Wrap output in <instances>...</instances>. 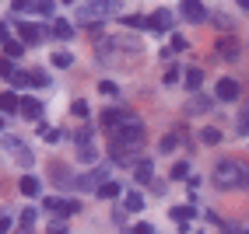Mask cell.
<instances>
[{
    "mask_svg": "<svg viewBox=\"0 0 249 234\" xmlns=\"http://www.w3.org/2000/svg\"><path fill=\"white\" fill-rule=\"evenodd\" d=\"M42 206H46L49 213L74 217V213H81V199H60V196H46V199H42Z\"/></svg>",
    "mask_w": 249,
    "mask_h": 234,
    "instance_id": "obj_4",
    "label": "cell"
},
{
    "mask_svg": "<svg viewBox=\"0 0 249 234\" xmlns=\"http://www.w3.org/2000/svg\"><path fill=\"white\" fill-rule=\"evenodd\" d=\"M18 35L25 39V46H36V42H42V25H36V21H18Z\"/></svg>",
    "mask_w": 249,
    "mask_h": 234,
    "instance_id": "obj_6",
    "label": "cell"
},
{
    "mask_svg": "<svg viewBox=\"0 0 249 234\" xmlns=\"http://www.w3.org/2000/svg\"><path fill=\"white\" fill-rule=\"evenodd\" d=\"M123 119H126L123 109H106V112H98V126H106V129H116Z\"/></svg>",
    "mask_w": 249,
    "mask_h": 234,
    "instance_id": "obj_9",
    "label": "cell"
},
{
    "mask_svg": "<svg viewBox=\"0 0 249 234\" xmlns=\"http://www.w3.org/2000/svg\"><path fill=\"white\" fill-rule=\"evenodd\" d=\"M190 42L186 39H182V35H172V53H182V49H186Z\"/></svg>",
    "mask_w": 249,
    "mask_h": 234,
    "instance_id": "obj_38",
    "label": "cell"
},
{
    "mask_svg": "<svg viewBox=\"0 0 249 234\" xmlns=\"http://www.w3.org/2000/svg\"><path fill=\"white\" fill-rule=\"evenodd\" d=\"M53 35H56V39H74V25L63 21V18H56V21H53Z\"/></svg>",
    "mask_w": 249,
    "mask_h": 234,
    "instance_id": "obj_20",
    "label": "cell"
},
{
    "mask_svg": "<svg viewBox=\"0 0 249 234\" xmlns=\"http://www.w3.org/2000/svg\"><path fill=\"white\" fill-rule=\"evenodd\" d=\"M214 94H218L221 102H235V98H239V80L221 77V80H218V88H214Z\"/></svg>",
    "mask_w": 249,
    "mask_h": 234,
    "instance_id": "obj_8",
    "label": "cell"
},
{
    "mask_svg": "<svg viewBox=\"0 0 249 234\" xmlns=\"http://www.w3.org/2000/svg\"><path fill=\"white\" fill-rule=\"evenodd\" d=\"M98 91H102V94H109V98H116V94H120V88H116L112 80H102V84H98Z\"/></svg>",
    "mask_w": 249,
    "mask_h": 234,
    "instance_id": "obj_34",
    "label": "cell"
},
{
    "mask_svg": "<svg viewBox=\"0 0 249 234\" xmlns=\"http://www.w3.org/2000/svg\"><path fill=\"white\" fill-rule=\"evenodd\" d=\"M134 178L141 182V186H151V178H155V164H151V161H137Z\"/></svg>",
    "mask_w": 249,
    "mask_h": 234,
    "instance_id": "obj_14",
    "label": "cell"
},
{
    "mask_svg": "<svg viewBox=\"0 0 249 234\" xmlns=\"http://www.w3.org/2000/svg\"><path fill=\"white\" fill-rule=\"evenodd\" d=\"M4 147H7V150H11V154H14V157H18L21 164H25V168H28V164H32V154H28V147H25L21 140H14V137H7V140H4Z\"/></svg>",
    "mask_w": 249,
    "mask_h": 234,
    "instance_id": "obj_10",
    "label": "cell"
},
{
    "mask_svg": "<svg viewBox=\"0 0 249 234\" xmlns=\"http://www.w3.org/2000/svg\"><path fill=\"white\" fill-rule=\"evenodd\" d=\"M11 7L14 11H25V7H32V0H11Z\"/></svg>",
    "mask_w": 249,
    "mask_h": 234,
    "instance_id": "obj_42",
    "label": "cell"
},
{
    "mask_svg": "<svg viewBox=\"0 0 249 234\" xmlns=\"http://www.w3.org/2000/svg\"><path fill=\"white\" fill-rule=\"evenodd\" d=\"M123 0H91V4L81 11V18H112V14H120Z\"/></svg>",
    "mask_w": 249,
    "mask_h": 234,
    "instance_id": "obj_3",
    "label": "cell"
},
{
    "mask_svg": "<svg viewBox=\"0 0 249 234\" xmlns=\"http://www.w3.org/2000/svg\"><path fill=\"white\" fill-rule=\"evenodd\" d=\"M126 234H155V227L151 224H137V227H130Z\"/></svg>",
    "mask_w": 249,
    "mask_h": 234,
    "instance_id": "obj_39",
    "label": "cell"
},
{
    "mask_svg": "<svg viewBox=\"0 0 249 234\" xmlns=\"http://www.w3.org/2000/svg\"><path fill=\"white\" fill-rule=\"evenodd\" d=\"M242 234H249V227H246V231H242Z\"/></svg>",
    "mask_w": 249,
    "mask_h": 234,
    "instance_id": "obj_47",
    "label": "cell"
},
{
    "mask_svg": "<svg viewBox=\"0 0 249 234\" xmlns=\"http://www.w3.org/2000/svg\"><path fill=\"white\" fill-rule=\"evenodd\" d=\"M190 217H196V206H172V220H190Z\"/></svg>",
    "mask_w": 249,
    "mask_h": 234,
    "instance_id": "obj_26",
    "label": "cell"
},
{
    "mask_svg": "<svg viewBox=\"0 0 249 234\" xmlns=\"http://www.w3.org/2000/svg\"><path fill=\"white\" fill-rule=\"evenodd\" d=\"M211 21L218 25V28H225V31L231 28V18H228V14H211Z\"/></svg>",
    "mask_w": 249,
    "mask_h": 234,
    "instance_id": "obj_33",
    "label": "cell"
},
{
    "mask_svg": "<svg viewBox=\"0 0 249 234\" xmlns=\"http://www.w3.org/2000/svg\"><path fill=\"white\" fill-rule=\"evenodd\" d=\"M74 140H81V143H88V140H91V126H85V129H77V133H74Z\"/></svg>",
    "mask_w": 249,
    "mask_h": 234,
    "instance_id": "obj_41",
    "label": "cell"
},
{
    "mask_svg": "<svg viewBox=\"0 0 249 234\" xmlns=\"http://www.w3.org/2000/svg\"><path fill=\"white\" fill-rule=\"evenodd\" d=\"M95 192H98V199H116V196L123 192V186H120V182H112V178H106V182H102V186H98Z\"/></svg>",
    "mask_w": 249,
    "mask_h": 234,
    "instance_id": "obj_15",
    "label": "cell"
},
{
    "mask_svg": "<svg viewBox=\"0 0 249 234\" xmlns=\"http://www.w3.org/2000/svg\"><path fill=\"white\" fill-rule=\"evenodd\" d=\"M207 109H211V98H207V94H196V98H190V102H186V115L207 112Z\"/></svg>",
    "mask_w": 249,
    "mask_h": 234,
    "instance_id": "obj_17",
    "label": "cell"
},
{
    "mask_svg": "<svg viewBox=\"0 0 249 234\" xmlns=\"http://www.w3.org/2000/svg\"><path fill=\"white\" fill-rule=\"evenodd\" d=\"M21 115L36 123L39 115H42V102H39V98H21Z\"/></svg>",
    "mask_w": 249,
    "mask_h": 234,
    "instance_id": "obj_13",
    "label": "cell"
},
{
    "mask_svg": "<svg viewBox=\"0 0 249 234\" xmlns=\"http://www.w3.org/2000/svg\"><path fill=\"white\" fill-rule=\"evenodd\" d=\"M235 129H239V137H246L249 133V105L239 109V119H235Z\"/></svg>",
    "mask_w": 249,
    "mask_h": 234,
    "instance_id": "obj_22",
    "label": "cell"
},
{
    "mask_svg": "<svg viewBox=\"0 0 249 234\" xmlns=\"http://www.w3.org/2000/svg\"><path fill=\"white\" fill-rule=\"evenodd\" d=\"M18 70V66H14V60H7V56H0V77L4 80H11V74Z\"/></svg>",
    "mask_w": 249,
    "mask_h": 234,
    "instance_id": "obj_30",
    "label": "cell"
},
{
    "mask_svg": "<svg viewBox=\"0 0 249 234\" xmlns=\"http://www.w3.org/2000/svg\"><path fill=\"white\" fill-rule=\"evenodd\" d=\"M200 84H204V70H200V66H190V70H186V91H200Z\"/></svg>",
    "mask_w": 249,
    "mask_h": 234,
    "instance_id": "obj_16",
    "label": "cell"
},
{
    "mask_svg": "<svg viewBox=\"0 0 249 234\" xmlns=\"http://www.w3.org/2000/svg\"><path fill=\"white\" fill-rule=\"evenodd\" d=\"M179 80V66H169V70H165V84H176Z\"/></svg>",
    "mask_w": 249,
    "mask_h": 234,
    "instance_id": "obj_40",
    "label": "cell"
},
{
    "mask_svg": "<svg viewBox=\"0 0 249 234\" xmlns=\"http://www.w3.org/2000/svg\"><path fill=\"white\" fill-rule=\"evenodd\" d=\"M123 206H126L130 213H141V210H144V196H141V192H134V189H130V192L123 196Z\"/></svg>",
    "mask_w": 249,
    "mask_h": 234,
    "instance_id": "obj_18",
    "label": "cell"
},
{
    "mask_svg": "<svg viewBox=\"0 0 249 234\" xmlns=\"http://www.w3.org/2000/svg\"><path fill=\"white\" fill-rule=\"evenodd\" d=\"M46 234H67V220H53L46 227Z\"/></svg>",
    "mask_w": 249,
    "mask_h": 234,
    "instance_id": "obj_35",
    "label": "cell"
},
{
    "mask_svg": "<svg viewBox=\"0 0 249 234\" xmlns=\"http://www.w3.org/2000/svg\"><path fill=\"white\" fill-rule=\"evenodd\" d=\"M126 28H151V18H144V14H130Z\"/></svg>",
    "mask_w": 249,
    "mask_h": 234,
    "instance_id": "obj_28",
    "label": "cell"
},
{
    "mask_svg": "<svg viewBox=\"0 0 249 234\" xmlns=\"http://www.w3.org/2000/svg\"><path fill=\"white\" fill-rule=\"evenodd\" d=\"M141 143H144V123L137 115H126L116 129H109V150H112V161H120V164L134 161Z\"/></svg>",
    "mask_w": 249,
    "mask_h": 234,
    "instance_id": "obj_1",
    "label": "cell"
},
{
    "mask_svg": "<svg viewBox=\"0 0 249 234\" xmlns=\"http://www.w3.org/2000/svg\"><path fill=\"white\" fill-rule=\"evenodd\" d=\"M7 35H11V28H7L4 21H0V46H4V42H7Z\"/></svg>",
    "mask_w": 249,
    "mask_h": 234,
    "instance_id": "obj_43",
    "label": "cell"
},
{
    "mask_svg": "<svg viewBox=\"0 0 249 234\" xmlns=\"http://www.w3.org/2000/svg\"><path fill=\"white\" fill-rule=\"evenodd\" d=\"M158 147H161V154H172V150L179 147V137H176V133H169V137H161Z\"/></svg>",
    "mask_w": 249,
    "mask_h": 234,
    "instance_id": "obj_29",
    "label": "cell"
},
{
    "mask_svg": "<svg viewBox=\"0 0 249 234\" xmlns=\"http://www.w3.org/2000/svg\"><path fill=\"white\" fill-rule=\"evenodd\" d=\"M182 18L190 25H200V21H207V11H204L200 0H182Z\"/></svg>",
    "mask_w": 249,
    "mask_h": 234,
    "instance_id": "obj_5",
    "label": "cell"
},
{
    "mask_svg": "<svg viewBox=\"0 0 249 234\" xmlns=\"http://www.w3.org/2000/svg\"><path fill=\"white\" fill-rule=\"evenodd\" d=\"M0 133H4V115H0Z\"/></svg>",
    "mask_w": 249,
    "mask_h": 234,
    "instance_id": "obj_46",
    "label": "cell"
},
{
    "mask_svg": "<svg viewBox=\"0 0 249 234\" xmlns=\"http://www.w3.org/2000/svg\"><path fill=\"white\" fill-rule=\"evenodd\" d=\"M239 11H246V14H249V0H239Z\"/></svg>",
    "mask_w": 249,
    "mask_h": 234,
    "instance_id": "obj_45",
    "label": "cell"
},
{
    "mask_svg": "<svg viewBox=\"0 0 249 234\" xmlns=\"http://www.w3.org/2000/svg\"><path fill=\"white\" fill-rule=\"evenodd\" d=\"M77 161H85V164H95V161H98L95 147H91V143H81V150H77Z\"/></svg>",
    "mask_w": 249,
    "mask_h": 234,
    "instance_id": "obj_25",
    "label": "cell"
},
{
    "mask_svg": "<svg viewBox=\"0 0 249 234\" xmlns=\"http://www.w3.org/2000/svg\"><path fill=\"white\" fill-rule=\"evenodd\" d=\"M32 224H36V210H25V213H21V227L28 231Z\"/></svg>",
    "mask_w": 249,
    "mask_h": 234,
    "instance_id": "obj_37",
    "label": "cell"
},
{
    "mask_svg": "<svg viewBox=\"0 0 249 234\" xmlns=\"http://www.w3.org/2000/svg\"><path fill=\"white\" fill-rule=\"evenodd\" d=\"M18 189H21L25 196H39V189H42V186H39V178H36V175H25V178L18 182Z\"/></svg>",
    "mask_w": 249,
    "mask_h": 234,
    "instance_id": "obj_19",
    "label": "cell"
},
{
    "mask_svg": "<svg viewBox=\"0 0 249 234\" xmlns=\"http://www.w3.org/2000/svg\"><path fill=\"white\" fill-rule=\"evenodd\" d=\"M25 234H28V231H25Z\"/></svg>",
    "mask_w": 249,
    "mask_h": 234,
    "instance_id": "obj_48",
    "label": "cell"
},
{
    "mask_svg": "<svg viewBox=\"0 0 249 234\" xmlns=\"http://www.w3.org/2000/svg\"><path fill=\"white\" fill-rule=\"evenodd\" d=\"M21 53H25V42H11V39L4 42V56H7V60H18Z\"/></svg>",
    "mask_w": 249,
    "mask_h": 234,
    "instance_id": "obj_23",
    "label": "cell"
},
{
    "mask_svg": "<svg viewBox=\"0 0 249 234\" xmlns=\"http://www.w3.org/2000/svg\"><path fill=\"white\" fill-rule=\"evenodd\" d=\"M186 175H190V164H186V161H179V164H172V178H179V182H182Z\"/></svg>",
    "mask_w": 249,
    "mask_h": 234,
    "instance_id": "obj_32",
    "label": "cell"
},
{
    "mask_svg": "<svg viewBox=\"0 0 249 234\" xmlns=\"http://www.w3.org/2000/svg\"><path fill=\"white\" fill-rule=\"evenodd\" d=\"M32 7H36L42 18H53V7H56V4H53V0H32Z\"/></svg>",
    "mask_w": 249,
    "mask_h": 234,
    "instance_id": "obj_27",
    "label": "cell"
},
{
    "mask_svg": "<svg viewBox=\"0 0 249 234\" xmlns=\"http://www.w3.org/2000/svg\"><path fill=\"white\" fill-rule=\"evenodd\" d=\"M11 115V112H21V98L18 94H14V91H4V94H0V115Z\"/></svg>",
    "mask_w": 249,
    "mask_h": 234,
    "instance_id": "obj_12",
    "label": "cell"
},
{
    "mask_svg": "<svg viewBox=\"0 0 249 234\" xmlns=\"http://www.w3.org/2000/svg\"><path fill=\"white\" fill-rule=\"evenodd\" d=\"M49 63H53V66H60V70H71V66H74V56L60 49V53H53V56H49Z\"/></svg>",
    "mask_w": 249,
    "mask_h": 234,
    "instance_id": "obj_21",
    "label": "cell"
},
{
    "mask_svg": "<svg viewBox=\"0 0 249 234\" xmlns=\"http://www.w3.org/2000/svg\"><path fill=\"white\" fill-rule=\"evenodd\" d=\"M71 112H74V115H81V119H85V115H88V102H81V98H77V102L71 105Z\"/></svg>",
    "mask_w": 249,
    "mask_h": 234,
    "instance_id": "obj_36",
    "label": "cell"
},
{
    "mask_svg": "<svg viewBox=\"0 0 249 234\" xmlns=\"http://www.w3.org/2000/svg\"><path fill=\"white\" fill-rule=\"evenodd\" d=\"M11 84H14V88H32V74H28V70H14V74H11Z\"/></svg>",
    "mask_w": 249,
    "mask_h": 234,
    "instance_id": "obj_24",
    "label": "cell"
},
{
    "mask_svg": "<svg viewBox=\"0 0 249 234\" xmlns=\"http://www.w3.org/2000/svg\"><path fill=\"white\" fill-rule=\"evenodd\" d=\"M169 28H172V11L158 7V11H155V18H151V31H169Z\"/></svg>",
    "mask_w": 249,
    "mask_h": 234,
    "instance_id": "obj_11",
    "label": "cell"
},
{
    "mask_svg": "<svg viewBox=\"0 0 249 234\" xmlns=\"http://www.w3.org/2000/svg\"><path fill=\"white\" fill-rule=\"evenodd\" d=\"M211 182L218 189H249V168L239 161V157H225V161H218V168H214V175H211Z\"/></svg>",
    "mask_w": 249,
    "mask_h": 234,
    "instance_id": "obj_2",
    "label": "cell"
},
{
    "mask_svg": "<svg viewBox=\"0 0 249 234\" xmlns=\"http://www.w3.org/2000/svg\"><path fill=\"white\" fill-rule=\"evenodd\" d=\"M214 49H218V56H225V60H239V53H242V49H239V39H235V35H221Z\"/></svg>",
    "mask_w": 249,
    "mask_h": 234,
    "instance_id": "obj_7",
    "label": "cell"
},
{
    "mask_svg": "<svg viewBox=\"0 0 249 234\" xmlns=\"http://www.w3.org/2000/svg\"><path fill=\"white\" fill-rule=\"evenodd\" d=\"M11 231V217H0V234H7Z\"/></svg>",
    "mask_w": 249,
    "mask_h": 234,
    "instance_id": "obj_44",
    "label": "cell"
},
{
    "mask_svg": "<svg viewBox=\"0 0 249 234\" xmlns=\"http://www.w3.org/2000/svg\"><path fill=\"white\" fill-rule=\"evenodd\" d=\"M200 140H204V143H221V129H214V126H207V129L200 133Z\"/></svg>",
    "mask_w": 249,
    "mask_h": 234,
    "instance_id": "obj_31",
    "label": "cell"
}]
</instances>
